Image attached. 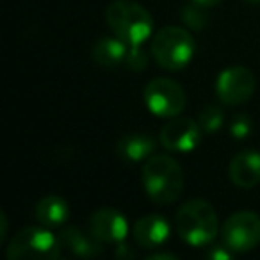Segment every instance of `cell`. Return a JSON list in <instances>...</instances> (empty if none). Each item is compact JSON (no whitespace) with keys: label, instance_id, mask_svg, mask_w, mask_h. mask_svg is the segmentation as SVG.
<instances>
[{"label":"cell","instance_id":"cell-1","mask_svg":"<svg viewBox=\"0 0 260 260\" xmlns=\"http://www.w3.org/2000/svg\"><path fill=\"white\" fill-rule=\"evenodd\" d=\"M182 166L170 155H152L143 164V185L148 198L157 205L175 203L184 189Z\"/></svg>","mask_w":260,"mask_h":260},{"label":"cell","instance_id":"cell-2","mask_svg":"<svg viewBox=\"0 0 260 260\" xmlns=\"http://www.w3.org/2000/svg\"><path fill=\"white\" fill-rule=\"evenodd\" d=\"M105 20L112 32L128 45H143L153 34V18L134 0H114L105 9Z\"/></svg>","mask_w":260,"mask_h":260},{"label":"cell","instance_id":"cell-3","mask_svg":"<svg viewBox=\"0 0 260 260\" xmlns=\"http://www.w3.org/2000/svg\"><path fill=\"white\" fill-rule=\"evenodd\" d=\"M175 228L182 241L200 248L209 246L219 232L217 214L207 200H189L175 216Z\"/></svg>","mask_w":260,"mask_h":260},{"label":"cell","instance_id":"cell-4","mask_svg":"<svg viewBox=\"0 0 260 260\" xmlns=\"http://www.w3.org/2000/svg\"><path fill=\"white\" fill-rule=\"evenodd\" d=\"M196 41L189 30L177 25H168L157 30L152 40V55L157 64L170 72L182 70L192 61Z\"/></svg>","mask_w":260,"mask_h":260},{"label":"cell","instance_id":"cell-5","mask_svg":"<svg viewBox=\"0 0 260 260\" xmlns=\"http://www.w3.org/2000/svg\"><path fill=\"white\" fill-rule=\"evenodd\" d=\"M61 239L47 226H27L11 237L6 255L11 260H54L61 256Z\"/></svg>","mask_w":260,"mask_h":260},{"label":"cell","instance_id":"cell-6","mask_svg":"<svg viewBox=\"0 0 260 260\" xmlns=\"http://www.w3.org/2000/svg\"><path fill=\"white\" fill-rule=\"evenodd\" d=\"M143 98L148 111L159 118L180 116L187 104V94L184 87L168 77H157L150 80L143 91Z\"/></svg>","mask_w":260,"mask_h":260},{"label":"cell","instance_id":"cell-7","mask_svg":"<svg viewBox=\"0 0 260 260\" xmlns=\"http://www.w3.org/2000/svg\"><path fill=\"white\" fill-rule=\"evenodd\" d=\"M223 242L234 253H246L260 242V217L251 210L235 212L223 224Z\"/></svg>","mask_w":260,"mask_h":260},{"label":"cell","instance_id":"cell-8","mask_svg":"<svg viewBox=\"0 0 260 260\" xmlns=\"http://www.w3.org/2000/svg\"><path fill=\"white\" fill-rule=\"evenodd\" d=\"M256 79L246 66H232L219 73L216 80V93L223 104L241 105L253 96Z\"/></svg>","mask_w":260,"mask_h":260},{"label":"cell","instance_id":"cell-9","mask_svg":"<svg viewBox=\"0 0 260 260\" xmlns=\"http://www.w3.org/2000/svg\"><path fill=\"white\" fill-rule=\"evenodd\" d=\"M159 141L164 148L171 150V152H192L202 141V128L194 119L175 116L173 119L170 118V121L162 126Z\"/></svg>","mask_w":260,"mask_h":260},{"label":"cell","instance_id":"cell-10","mask_svg":"<svg viewBox=\"0 0 260 260\" xmlns=\"http://www.w3.org/2000/svg\"><path fill=\"white\" fill-rule=\"evenodd\" d=\"M87 230L102 242L121 244L128 235V223L119 210L104 207L91 214L89 221H87Z\"/></svg>","mask_w":260,"mask_h":260},{"label":"cell","instance_id":"cell-11","mask_svg":"<svg viewBox=\"0 0 260 260\" xmlns=\"http://www.w3.org/2000/svg\"><path fill=\"white\" fill-rule=\"evenodd\" d=\"M134 239L141 248L145 249H155L166 244L171 235L170 223L159 214H148L136 221L134 224Z\"/></svg>","mask_w":260,"mask_h":260},{"label":"cell","instance_id":"cell-12","mask_svg":"<svg viewBox=\"0 0 260 260\" xmlns=\"http://www.w3.org/2000/svg\"><path fill=\"white\" fill-rule=\"evenodd\" d=\"M230 180L241 189H253L260 184V153L253 150L241 152L230 160Z\"/></svg>","mask_w":260,"mask_h":260},{"label":"cell","instance_id":"cell-13","mask_svg":"<svg viewBox=\"0 0 260 260\" xmlns=\"http://www.w3.org/2000/svg\"><path fill=\"white\" fill-rule=\"evenodd\" d=\"M153 152H155V139L146 132H128L123 134L116 143L118 157L130 164L150 159Z\"/></svg>","mask_w":260,"mask_h":260},{"label":"cell","instance_id":"cell-14","mask_svg":"<svg viewBox=\"0 0 260 260\" xmlns=\"http://www.w3.org/2000/svg\"><path fill=\"white\" fill-rule=\"evenodd\" d=\"M62 248L70 249L73 255L82 258H93L102 253V241H98L89 230L84 232L79 226H68L59 232Z\"/></svg>","mask_w":260,"mask_h":260},{"label":"cell","instance_id":"cell-15","mask_svg":"<svg viewBox=\"0 0 260 260\" xmlns=\"http://www.w3.org/2000/svg\"><path fill=\"white\" fill-rule=\"evenodd\" d=\"M130 45L123 41L121 38L114 36H104L93 45V59L96 64L104 68H116L126 62Z\"/></svg>","mask_w":260,"mask_h":260},{"label":"cell","instance_id":"cell-16","mask_svg":"<svg viewBox=\"0 0 260 260\" xmlns=\"http://www.w3.org/2000/svg\"><path fill=\"white\" fill-rule=\"evenodd\" d=\"M70 217V205L66 203L64 198L61 196H45L38 202L36 205V219L40 221L43 226L55 228L61 226L68 221Z\"/></svg>","mask_w":260,"mask_h":260},{"label":"cell","instance_id":"cell-17","mask_svg":"<svg viewBox=\"0 0 260 260\" xmlns=\"http://www.w3.org/2000/svg\"><path fill=\"white\" fill-rule=\"evenodd\" d=\"M224 123V112L217 104H209L200 111L198 125L203 134H216Z\"/></svg>","mask_w":260,"mask_h":260},{"label":"cell","instance_id":"cell-18","mask_svg":"<svg viewBox=\"0 0 260 260\" xmlns=\"http://www.w3.org/2000/svg\"><path fill=\"white\" fill-rule=\"evenodd\" d=\"M203 9H207V8L191 2V4H189L187 8H184V11H182V16H184L182 20H184L191 29H203V25H205V22H207V15Z\"/></svg>","mask_w":260,"mask_h":260},{"label":"cell","instance_id":"cell-19","mask_svg":"<svg viewBox=\"0 0 260 260\" xmlns=\"http://www.w3.org/2000/svg\"><path fill=\"white\" fill-rule=\"evenodd\" d=\"M126 66L134 72H141L148 66V55L141 48V45H130L128 55H126Z\"/></svg>","mask_w":260,"mask_h":260},{"label":"cell","instance_id":"cell-20","mask_svg":"<svg viewBox=\"0 0 260 260\" xmlns=\"http://www.w3.org/2000/svg\"><path fill=\"white\" fill-rule=\"evenodd\" d=\"M253 130V121L249 119V116L246 114H239L232 119L230 123V134L235 139H246Z\"/></svg>","mask_w":260,"mask_h":260},{"label":"cell","instance_id":"cell-21","mask_svg":"<svg viewBox=\"0 0 260 260\" xmlns=\"http://www.w3.org/2000/svg\"><path fill=\"white\" fill-rule=\"evenodd\" d=\"M232 249L228 248V246H217V248H214L212 251L209 253V256L210 258H214V260H230L232 258Z\"/></svg>","mask_w":260,"mask_h":260},{"label":"cell","instance_id":"cell-22","mask_svg":"<svg viewBox=\"0 0 260 260\" xmlns=\"http://www.w3.org/2000/svg\"><path fill=\"white\" fill-rule=\"evenodd\" d=\"M116 256H119V258H128V256H136V253L132 251L128 246L121 242V244H118V249H116Z\"/></svg>","mask_w":260,"mask_h":260},{"label":"cell","instance_id":"cell-23","mask_svg":"<svg viewBox=\"0 0 260 260\" xmlns=\"http://www.w3.org/2000/svg\"><path fill=\"white\" fill-rule=\"evenodd\" d=\"M6 234H8V217H6V214L2 212L0 214V242L4 241Z\"/></svg>","mask_w":260,"mask_h":260},{"label":"cell","instance_id":"cell-24","mask_svg":"<svg viewBox=\"0 0 260 260\" xmlns=\"http://www.w3.org/2000/svg\"><path fill=\"white\" fill-rule=\"evenodd\" d=\"M191 2H194V4H198V6H203V8H214V6L221 4L223 0H191Z\"/></svg>","mask_w":260,"mask_h":260},{"label":"cell","instance_id":"cell-25","mask_svg":"<svg viewBox=\"0 0 260 260\" xmlns=\"http://www.w3.org/2000/svg\"><path fill=\"white\" fill-rule=\"evenodd\" d=\"M160 258H168V260H173L177 258V255L175 253H153V255H150V260H160Z\"/></svg>","mask_w":260,"mask_h":260},{"label":"cell","instance_id":"cell-26","mask_svg":"<svg viewBox=\"0 0 260 260\" xmlns=\"http://www.w3.org/2000/svg\"><path fill=\"white\" fill-rule=\"evenodd\" d=\"M248 2H251V4H260V0H248Z\"/></svg>","mask_w":260,"mask_h":260}]
</instances>
